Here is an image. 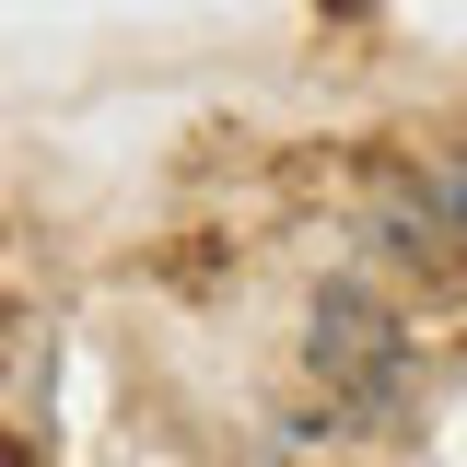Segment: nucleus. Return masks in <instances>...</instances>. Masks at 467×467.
I'll use <instances>...</instances> for the list:
<instances>
[{
    "label": "nucleus",
    "mask_w": 467,
    "mask_h": 467,
    "mask_svg": "<svg viewBox=\"0 0 467 467\" xmlns=\"http://www.w3.org/2000/svg\"><path fill=\"white\" fill-rule=\"evenodd\" d=\"M386 245H409V257H467V140L432 152V164L386 199Z\"/></svg>",
    "instance_id": "1"
}]
</instances>
